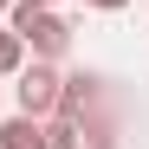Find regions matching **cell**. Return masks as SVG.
I'll return each mask as SVG.
<instances>
[{
    "label": "cell",
    "instance_id": "9c48e42d",
    "mask_svg": "<svg viewBox=\"0 0 149 149\" xmlns=\"http://www.w3.org/2000/svg\"><path fill=\"white\" fill-rule=\"evenodd\" d=\"M33 7H52V0H33Z\"/></svg>",
    "mask_w": 149,
    "mask_h": 149
},
{
    "label": "cell",
    "instance_id": "8992f818",
    "mask_svg": "<svg viewBox=\"0 0 149 149\" xmlns=\"http://www.w3.org/2000/svg\"><path fill=\"white\" fill-rule=\"evenodd\" d=\"M19 65H26V39H19L13 26H0V78H13Z\"/></svg>",
    "mask_w": 149,
    "mask_h": 149
},
{
    "label": "cell",
    "instance_id": "277c9868",
    "mask_svg": "<svg viewBox=\"0 0 149 149\" xmlns=\"http://www.w3.org/2000/svg\"><path fill=\"white\" fill-rule=\"evenodd\" d=\"M0 149H45V117H0Z\"/></svg>",
    "mask_w": 149,
    "mask_h": 149
},
{
    "label": "cell",
    "instance_id": "ba28073f",
    "mask_svg": "<svg viewBox=\"0 0 149 149\" xmlns=\"http://www.w3.org/2000/svg\"><path fill=\"white\" fill-rule=\"evenodd\" d=\"M7 7H13V0H0V19H7Z\"/></svg>",
    "mask_w": 149,
    "mask_h": 149
},
{
    "label": "cell",
    "instance_id": "7a4b0ae2",
    "mask_svg": "<svg viewBox=\"0 0 149 149\" xmlns=\"http://www.w3.org/2000/svg\"><path fill=\"white\" fill-rule=\"evenodd\" d=\"M13 97H19V110H26V117H52L58 110V84H65V71L52 65V58H33V65H19L13 71Z\"/></svg>",
    "mask_w": 149,
    "mask_h": 149
},
{
    "label": "cell",
    "instance_id": "5b68a950",
    "mask_svg": "<svg viewBox=\"0 0 149 149\" xmlns=\"http://www.w3.org/2000/svg\"><path fill=\"white\" fill-rule=\"evenodd\" d=\"M45 149H84V123L52 117V123H45Z\"/></svg>",
    "mask_w": 149,
    "mask_h": 149
},
{
    "label": "cell",
    "instance_id": "6da1fadb",
    "mask_svg": "<svg viewBox=\"0 0 149 149\" xmlns=\"http://www.w3.org/2000/svg\"><path fill=\"white\" fill-rule=\"evenodd\" d=\"M7 26L26 39V52H33V58H65V52H71V26H65L52 7L13 0V7H7Z\"/></svg>",
    "mask_w": 149,
    "mask_h": 149
},
{
    "label": "cell",
    "instance_id": "3957f363",
    "mask_svg": "<svg viewBox=\"0 0 149 149\" xmlns=\"http://www.w3.org/2000/svg\"><path fill=\"white\" fill-rule=\"evenodd\" d=\"M97 84H104V78H91V71H71V78L58 84V110H52V117H71V123H84V117L97 110Z\"/></svg>",
    "mask_w": 149,
    "mask_h": 149
},
{
    "label": "cell",
    "instance_id": "52a82bcc",
    "mask_svg": "<svg viewBox=\"0 0 149 149\" xmlns=\"http://www.w3.org/2000/svg\"><path fill=\"white\" fill-rule=\"evenodd\" d=\"M84 7H97V13H117V7H130V0H84Z\"/></svg>",
    "mask_w": 149,
    "mask_h": 149
}]
</instances>
